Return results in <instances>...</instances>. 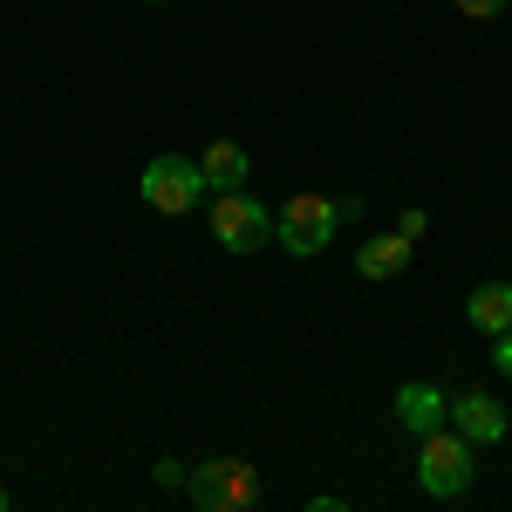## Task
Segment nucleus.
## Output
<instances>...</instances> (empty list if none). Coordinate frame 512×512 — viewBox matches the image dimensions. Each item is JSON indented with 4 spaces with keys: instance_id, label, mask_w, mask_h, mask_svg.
<instances>
[{
    "instance_id": "f257e3e1",
    "label": "nucleus",
    "mask_w": 512,
    "mask_h": 512,
    "mask_svg": "<svg viewBox=\"0 0 512 512\" xmlns=\"http://www.w3.org/2000/svg\"><path fill=\"white\" fill-rule=\"evenodd\" d=\"M478 444H465L458 431H424V451H417V485L431 492V499H458L465 485H472V472H478V458H472Z\"/></svg>"
},
{
    "instance_id": "f03ea898",
    "label": "nucleus",
    "mask_w": 512,
    "mask_h": 512,
    "mask_svg": "<svg viewBox=\"0 0 512 512\" xmlns=\"http://www.w3.org/2000/svg\"><path fill=\"white\" fill-rule=\"evenodd\" d=\"M137 192H144V205H151V212L178 219V212H192V205H198L205 192H212V185H205L198 158H178V151H164V158H151V164H144Z\"/></svg>"
},
{
    "instance_id": "7ed1b4c3",
    "label": "nucleus",
    "mask_w": 512,
    "mask_h": 512,
    "mask_svg": "<svg viewBox=\"0 0 512 512\" xmlns=\"http://www.w3.org/2000/svg\"><path fill=\"white\" fill-rule=\"evenodd\" d=\"M335 226H342V212H335V198H321V192H294L287 205H280V219H274V239L294 253V260H315L321 246L335 239Z\"/></svg>"
},
{
    "instance_id": "20e7f679",
    "label": "nucleus",
    "mask_w": 512,
    "mask_h": 512,
    "mask_svg": "<svg viewBox=\"0 0 512 512\" xmlns=\"http://www.w3.org/2000/svg\"><path fill=\"white\" fill-rule=\"evenodd\" d=\"M212 239L226 246V253H260L267 239H274V212L260 205L253 192H219L212 198Z\"/></svg>"
},
{
    "instance_id": "39448f33",
    "label": "nucleus",
    "mask_w": 512,
    "mask_h": 512,
    "mask_svg": "<svg viewBox=\"0 0 512 512\" xmlns=\"http://www.w3.org/2000/svg\"><path fill=\"white\" fill-rule=\"evenodd\" d=\"M444 417H451V396L437 390V383H403V390H396V424H403V431H437V424H444Z\"/></svg>"
},
{
    "instance_id": "423d86ee",
    "label": "nucleus",
    "mask_w": 512,
    "mask_h": 512,
    "mask_svg": "<svg viewBox=\"0 0 512 512\" xmlns=\"http://www.w3.org/2000/svg\"><path fill=\"white\" fill-rule=\"evenodd\" d=\"M451 424H458L465 444H499V437H506V403H492L485 390L458 396V403H451Z\"/></svg>"
},
{
    "instance_id": "0eeeda50",
    "label": "nucleus",
    "mask_w": 512,
    "mask_h": 512,
    "mask_svg": "<svg viewBox=\"0 0 512 512\" xmlns=\"http://www.w3.org/2000/svg\"><path fill=\"white\" fill-rule=\"evenodd\" d=\"M410 267V239L403 233H376V239H362V253H355V274L362 280H396Z\"/></svg>"
},
{
    "instance_id": "6e6552de",
    "label": "nucleus",
    "mask_w": 512,
    "mask_h": 512,
    "mask_svg": "<svg viewBox=\"0 0 512 512\" xmlns=\"http://www.w3.org/2000/svg\"><path fill=\"white\" fill-rule=\"evenodd\" d=\"M465 321H472L478 335H499V328H512V280H485V287H472Z\"/></svg>"
},
{
    "instance_id": "1a4fd4ad",
    "label": "nucleus",
    "mask_w": 512,
    "mask_h": 512,
    "mask_svg": "<svg viewBox=\"0 0 512 512\" xmlns=\"http://www.w3.org/2000/svg\"><path fill=\"white\" fill-rule=\"evenodd\" d=\"M198 171H205V185L212 192H233V185H246V171H253V158L239 151V144H205V158H198Z\"/></svg>"
},
{
    "instance_id": "9d476101",
    "label": "nucleus",
    "mask_w": 512,
    "mask_h": 512,
    "mask_svg": "<svg viewBox=\"0 0 512 512\" xmlns=\"http://www.w3.org/2000/svg\"><path fill=\"white\" fill-rule=\"evenodd\" d=\"M185 492H192L198 512H226V465H219V458H205L198 472H185Z\"/></svg>"
},
{
    "instance_id": "9b49d317",
    "label": "nucleus",
    "mask_w": 512,
    "mask_h": 512,
    "mask_svg": "<svg viewBox=\"0 0 512 512\" xmlns=\"http://www.w3.org/2000/svg\"><path fill=\"white\" fill-rule=\"evenodd\" d=\"M219 465H226V512H246L260 499V472L246 458H219Z\"/></svg>"
},
{
    "instance_id": "f8f14e48",
    "label": "nucleus",
    "mask_w": 512,
    "mask_h": 512,
    "mask_svg": "<svg viewBox=\"0 0 512 512\" xmlns=\"http://www.w3.org/2000/svg\"><path fill=\"white\" fill-rule=\"evenodd\" d=\"M492 362H499V376L512 383V328H499V335H492Z\"/></svg>"
},
{
    "instance_id": "ddd939ff",
    "label": "nucleus",
    "mask_w": 512,
    "mask_h": 512,
    "mask_svg": "<svg viewBox=\"0 0 512 512\" xmlns=\"http://www.w3.org/2000/svg\"><path fill=\"white\" fill-rule=\"evenodd\" d=\"M151 478L171 492V485H185V465H178V458H158V465H151Z\"/></svg>"
},
{
    "instance_id": "4468645a",
    "label": "nucleus",
    "mask_w": 512,
    "mask_h": 512,
    "mask_svg": "<svg viewBox=\"0 0 512 512\" xmlns=\"http://www.w3.org/2000/svg\"><path fill=\"white\" fill-rule=\"evenodd\" d=\"M458 14H472V21H492V14H506V0H458Z\"/></svg>"
},
{
    "instance_id": "2eb2a0df",
    "label": "nucleus",
    "mask_w": 512,
    "mask_h": 512,
    "mask_svg": "<svg viewBox=\"0 0 512 512\" xmlns=\"http://www.w3.org/2000/svg\"><path fill=\"white\" fill-rule=\"evenodd\" d=\"M0 512H7V492H0Z\"/></svg>"
},
{
    "instance_id": "dca6fc26",
    "label": "nucleus",
    "mask_w": 512,
    "mask_h": 512,
    "mask_svg": "<svg viewBox=\"0 0 512 512\" xmlns=\"http://www.w3.org/2000/svg\"><path fill=\"white\" fill-rule=\"evenodd\" d=\"M144 7H164V0H144Z\"/></svg>"
}]
</instances>
